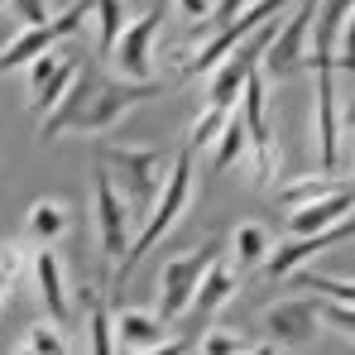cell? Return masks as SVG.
<instances>
[{"label":"cell","instance_id":"15","mask_svg":"<svg viewBox=\"0 0 355 355\" xmlns=\"http://www.w3.org/2000/svg\"><path fill=\"white\" fill-rule=\"evenodd\" d=\"M29 269H34V284H39V302L44 312L67 327L72 322V288H67V264L53 245H39V254H29Z\"/></svg>","mask_w":355,"mask_h":355},{"label":"cell","instance_id":"8","mask_svg":"<svg viewBox=\"0 0 355 355\" xmlns=\"http://www.w3.org/2000/svg\"><path fill=\"white\" fill-rule=\"evenodd\" d=\"M240 279H236V264H231V254H221L211 269H207V279L197 284V293H192V302H187V312L178 317L173 327L182 331L173 341V351H192V341L211 327V317L221 312V307H231V297H236Z\"/></svg>","mask_w":355,"mask_h":355},{"label":"cell","instance_id":"3","mask_svg":"<svg viewBox=\"0 0 355 355\" xmlns=\"http://www.w3.org/2000/svg\"><path fill=\"white\" fill-rule=\"evenodd\" d=\"M96 159L111 168L135 221H144L154 211V202L164 197V182L173 173V154H164L154 144H96Z\"/></svg>","mask_w":355,"mask_h":355},{"label":"cell","instance_id":"12","mask_svg":"<svg viewBox=\"0 0 355 355\" xmlns=\"http://www.w3.org/2000/svg\"><path fill=\"white\" fill-rule=\"evenodd\" d=\"M259 327L279 351H302L322 336V302L317 297H284L259 312Z\"/></svg>","mask_w":355,"mask_h":355},{"label":"cell","instance_id":"34","mask_svg":"<svg viewBox=\"0 0 355 355\" xmlns=\"http://www.w3.org/2000/svg\"><path fill=\"white\" fill-rule=\"evenodd\" d=\"M351 164H355V130H351Z\"/></svg>","mask_w":355,"mask_h":355},{"label":"cell","instance_id":"28","mask_svg":"<svg viewBox=\"0 0 355 355\" xmlns=\"http://www.w3.org/2000/svg\"><path fill=\"white\" fill-rule=\"evenodd\" d=\"M19 269H24V245H10V250L0 254V307H5V297H10V288H15Z\"/></svg>","mask_w":355,"mask_h":355},{"label":"cell","instance_id":"1","mask_svg":"<svg viewBox=\"0 0 355 355\" xmlns=\"http://www.w3.org/2000/svg\"><path fill=\"white\" fill-rule=\"evenodd\" d=\"M159 92H164V82H130L120 72H106V67H82L72 92L39 120V144L62 139V135H87V139L111 135L135 106L154 101Z\"/></svg>","mask_w":355,"mask_h":355},{"label":"cell","instance_id":"29","mask_svg":"<svg viewBox=\"0 0 355 355\" xmlns=\"http://www.w3.org/2000/svg\"><path fill=\"white\" fill-rule=\"evenodd\" d=\"M307 288L327 297H341V302H355V279H331V274H307Z\"/></svg>","mask_w":355,"mask_h":355},{"label":"cell","instance_id":"24","mask_svg":"<svg viewBox=\"0 0 355 355\" xmlns=\"http://www.w3.org/2000/svg\"><path fill=\"white\" fill-rule=\"evenodd\" d=\"M192 351H202V355H250L254 341L240 336V331H231V327H207V331L192 341Z\"/></svg>","mask_w":355,"mask_h":355},{"label":"cell","instance_id":"9","mask_svg":"<svg viewBox=\"0 0 355 355\" xmlns=\"http://www.w3.org/2000/svg\"><path fill=\"white\" fill-rule=\"evenodd\" d=\"M317 5H322V0H297L293 10L279 19V34L269 39L264 62H259V72H264V77L284 82V77H293L297 67L307 62V44H312V19H317Z\"/></svg>","mask_w":355,"mask_h":355},{"label":"cell","instance_id":"13","mask_svg":"<svg viewBox=\"0 0 355 355\" xmlns=\"http://www.w3.org/2000/svg\"><path fill=\"white\" fill-rule=\"evenodd\" d=\"M351 236H355V216H346V221H336L327 231H307V236L284 240L279 250H269V259L259 269H264V279H293L297 269L312 264L322 250H331V245H341V240H351Z\"/></svg>","mask_w":355,"mask_h":355},{"label":"cell","instance_id":"22","mask_svg":"<svg viewBox=\"0 0 355 355\" xmlns=\"http://www.w3.org/2000/svg\"><path fill=\"white\" fill-rule=\"evenodd\" d=\"M92 5H96V10H92V19H96V44H101V58H111L116 39L125 34V24H130L125 0H92Z\"/></svg>","mask_w":355,"mask_h":355},{"label":"cell","instance_id":"23","mask_svg":"<svg viewBox=\"0 0 355 355\" xmlns=\"http://www.w3.org/2000/svg\"><path fill=\"white\" fill-rule=\"evenodd\" d=\"M336 187H346L336 173H307V178H297V182H284L279 187V202L284 207H302V202H317V197H327V192H336Z\"/></svg>","mask_w":355,"mask_h":355},{"label":"cell","instance_id":"25","mask_svg":"<svg viewBox=\"0 0 355 355\" xmlns=\"http://www.w3.org/2000/svg\"><path fill=\"white\" fill-rule=\"evenodd\" d=\"M19 351H29V355H62V351H72V346H67L62 327L49 317V322H34V327H29V336L19 341Z\"/></svg>","mask_w":355,"mask_h":355},{"label":"cell","instance_id":"26","mask_svg":"<svg viewBox=\"0 0 355 355\" xmlns=\"http://www.w3.org/2000/svg\"><path fill=\"white\" fill-rule=\"evenodd\" d=\"M231 111H221V106H202V116L187 125V149H202V144H216V135H221V125H226Z\"/></svg>","mask_w":355,"mask_h":355},{"label":"cell","instance_id":"33","mask_svg":"<svg viewBox=\"0 0 355 355\" xmlns=\"http://www.w3.org/2000/svg\"><path fill=\"white\" fill-rule=\"evenodd\" d=\"M178 10H182V15H192V19H202V15L211 10V0H178Z\"/></svg>","mask_w":355,"mask_h":355},{"label":"cell","instance_id":"27","mask_svg":"<svg viewBox=\"0 0 355 355\" xmlns=\"http://www.w3.org/2000/svg\"><path fill=\"white\" fill-rule=\"evenodd\" d=\"M322 322L336 327L346 341H355V302H341V297H322Z\"/></svg>","mask_w":355,"mask_h":355},{"label":"cell","instance_id":"36","mask_svg":"<svg viewBox=\"0 0 355 355\" xmlns=\"http://www.w3.org/2000/svg\"><path fill=\"white\" fill-rule=\"evenodd\" d=\"M211 5H216V0H211Z\"/></svg>","mask_w":355,"mask_h":355},{"label":"cell","instance_id":"10","mask_svg":"<svg viewBox=\"0 0 355 355\" xmlns=\"http://www.w3.org/2000/svg\"><path fill=\"white\" fill-rule=\"evenodd\" d=\"M135 231H139V221H135L125 192L116 187L111 168H101V173H96V240H101V254H106L111 274H116V264L125 259V250H130Z\"/></svg>","mask_w":355,"mask_h":355},{"label":"cell","instance_id":"19","mask_svg":"<svg viewBox=\"0 0 355 355\" xmlns=\"http://www.w3.org/2000/svg\"><path fill=\"white\" fill-rule=\"evenodd\" d=\"M269 250H274V236L259 221H240L231 231V264H240V269H259L269 259Z\"/></svg>","mask_w":355,"mask_h":355},{"label":"cell","instance_id":"21","mask_svg":"<svg viewBox=\"0 0 355 355\" xmlns=\"http://www.w3.org/2000/svg\"><path fill=\"white\" fill-rule=\"evenodd\" d=\"M245 154H250V130H245V116H240V111H231V116H226V125H221V135H216L211 173H226V168H236Z\"/></svg>","mask_w":355,"mask_h":355},{"label":"cell","instance_id":"5","mask_svg":"<svg viewBox=\"0 0 355 355\" xmlns=\"http://www.w3.org/2000/svg\"><path fill=\"white\" fill-rule=\"evenodd\" d=\"M221 259V240H207L202 250H182V254H168L164 264H159V317L173 327L178 317L187 312V302L197 293V284L207 279V269Z\"/></svg>","mask_w":355,"mask_h":355},{"label":"cell","instance_id":"20","mask_svg":"<svg viewBox=\"0 0 355 355\" xmlns=\"http://www.w3.org/2000/svg\"><path fill=\"white\" fill-rule=\"evenodd\" d=\"M82 302H87V331H92V351L111 355L116 351V312L101 288H82Z\"/></svg>","mask_w":355,"mask_h":355},{"label":"cell","instance_id":"30","mask_svg":"<svg viewBox=\"0 0 355 355\" xmlns=\"http://www.w3.org/2000/svg\"><path fill=\"white\" fill-rule=\"evenodd\" d=\"M336 67L355 72V5L346 15V24H341V39H336Z\"/></svg>","mask_w":355,"mask_h":355},{"label":"cell","instance_id":"31","mask_svg":"<svg viewBox=\"0 0 355 355\" xmlns=\"http://www.w3.org/2000/svg\"><path fill=\"white\" fill-rule=\"evenodd\" d=\"M10 15L19 19V29H24V24H44V19H53V15H49V0H10Z\"/></svg>","mask_w":355,"mask_h":355},{"label":"cell","instance_id":"6","mask_svg":"<svg viewBox=\"0 0 355 355\" xmlns=\"http://www.w3.org/2000/svg\"><path fill=\"white\" fill-rule=\"evenodd\" d=\"M312 72H317V101H312V149L317 164L327 173L341 168V96H336V58L331 53H312Z\"/></svg>","mask_w":355,"mask_h":355},{"label":"cell","instance_id":"17","mask_svg":"<svg viewBox=\"0 0 355 355\" xmlns=\"http://www.w3.org/2000/svg\"><path fill=\"white\" fill-rule=\"evenodd\" d=\"M355 211V187H336L317 202H302V207H288V231L293 236H307V231H327L336 221H346Z\"/></svg>","mask_w":355,"mask_h":355},{"label":"cell","instance_id":"4","mask_svg":"<svg viewBox=\"0 0 355 355\" xmlns=\"http://www.w3.org/2000/svg\"><path fill=\"white\" fill-rule=\"evenodd\" d=\"M293 5H297V0H250V5L236 10L226 24H216V29H211V39H207V44H202L187 62H182V77H207L216 62L236 49L240 39H250L259 24H269V19H279V15H288Z\"/></svg>","mask_w":355,"mask_h":355},{"label":"cell","instance_id":"14","mask_svg":"<svg viewBox=\"0 0 355 355\" xmlns=\"http://www.w3.org/2000/svg\"><path fill=\"white\" fill-rule=\"evenodd\" d=\"M77 62L67 58L62 49H49V53H39V58L29 62V111L44 120L53 106H58L62 96L72 92V82H77Z\"/></svg>","mask_w":355,"mask_h":355},{"label":"cell","instance_id":"7","mask_svg":"<svg viewBox=\"0 0 355 355\" xmlns=\"http://www.w3.org/2000/svg\"><path fill=\"white\" fill-rule=\"evenodd\" d=\"M92 0H77V5H67L62 15L53 19H44V24H24L5 49H0V72H15V67H29V62L39 58V53H49V49H58L62 39H72L87 19H92Z\"/></svg>","mask_w":355,"mask_h":355},{"label":"cell","instance_id":"11","mask_svg":"<svg viewBox=\"0 0 355 355\" xmlns=\"http://www.w3.org/2000/svg\"><path fill=\"white\" fill-rule=\"evenodd\" d=\"M164 19H168V5L159 0V5H149L139 19L125 24V34H120L116 49H111V62H116L120 77H130V82H154V39H159Z\"/></svg>","mask_w":355,"mask_h":355},{"label":"cell","instance_id":"18","mask_svg":"<svg viewBox=\"0 0 355 355\" xmlns=\"http://www.w3.org/2000/svg\"><path fill=\"white\" fill-rule=\"evenodd\" d=\"M24 231L34 245H58L67 231H72V207L58 202V197H39L34 207H29V216H24Z\"/></svg>","mask_w":355,"mask_h":355},{"label":"cell","instance_id":"16","mask_svg":"<svg viewBox=\"0 0 355 355\" xmlns=\"http://www.w3.org/2000/svg\"><path fill=\"white\" fill-rule=\"evenodd\" d=\"M164 331H168V322L154 307H120L116 312V351H173V341Z\"/></svg>","mask_w":355,"mask_h":355},{"label":"cell","instance_id":"32","mask_svg":"<svg viewBox=\"0 0 355 355\" xmlns=\"http://www.w3.org/2000/svg\"><path fill=\"white\" fill-rule=\"evenodd\" d=\"M245 5H250V0H216V24H226V19H231L236 10H245ZM216 24H211V29H216Z\"/></svg>","mask_w":355,"mask_h":355},{"label":"cell","instance_id":"2","mask_svg":"<svg viewBox=\"0 0 355 355\" xmlns=\"http://www.w3.org/2000/svg\"><path fill=\"white\" fill-rule=\"evenodd\" d=\"M192 154L197 149H178L173 154V173H168V182H164V197L154 202V211L139 221V231H135V240H130V250H125V259L116 264V274H111V288H125V279L135 274V264L159 245V240L173 231L178 221L187 216V207H192V178H197V168H192Z\"/></svg>","mask_w":355,"mask_h":355},{"label":"cell","instance_id":"35","mask_svg":"<svg viewBox=\"0 0 355 355\" xmlns=\"http://www.w3.org/2000/svg\"><path fill=\"white\" fill-rule=\"evenodd\" d=\"M5 5H10V0H0V10H5Z\"/></svg>","mask_w":355,"mask_h":355}]
</instances>
